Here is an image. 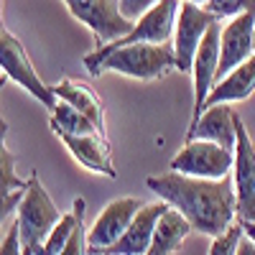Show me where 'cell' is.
<instances>
[{
	"mask_svg": "<svg viewBox=\"0 0 255 255\" xmlns=\"http://www.w3.org/2000/svg\"><path fill=\"white\" fill-rule=\"evenodd\" d=\"M49 125H51L54 133H69V135H92V133H100V135H105L84 113H79L77 108H72V105L61 102V100L56 102V108L51 110Z\"/></svg>",
	"mask_w": 255,
	"mask_h": 255,
	"instance_id": "21",
	"label": "cell"
},
{
	"mask_svg": "<svg viewBox=\"0 0 255 255\" xmlns=\"http://www.w3.org/2000/svg\"><path fill=\"white\" fill-rule=\"evenodd\" d=\"M0 255H23V248H20V235H18V225L15 222L8 227L3 243H0Z\"/></svg>",
	"mask_w": 255,
	"mask_h": 255,
	"instance_id": "26",
	"label": "cell"
},
{
	"mask_svg": "<svg viewBox=\"0 0 255 255\" xmlns=\"http://www.w3.org/2000/svg\"><path fill=\"white\" fill-rule=\"evenodd\" d=\"M59 220H61V209L49 197V191L44 189L41 179L36 174H31L26 179V191L20 197L18 212H15V225H18L23 255L44 253V243Z\"/></svg>",
	"mask_w": 255,
	"mask_h": 255,
	"instance_id": "3",
	"label": "cell"
},
{
	"mask_svg": "<svg viewBox=\"0 0 255 255\" xmlns=\"http://www.w3.org/2000/svg\"><path fill=\"white\" fill-rule=\"evenodd\" d=\"M168 207H171V204H166L163 199L151 202V204H143L138 209V215L133 217V222L128 225V230L120 235V240L105 255H148L156 222H158V217L163 215Z\"/></svg>",
	"mask_w": 255,
	"mask_h": 255,
	"instance_id": "13",
	"label": "cell"
},
{
	"mask_svg": "<svg viewBox=\"0 0 255 255\" xmlns=\"http://www.w3.org/2000/svg\"><path fill=\"white\" fill-rule=\"evenodd\" d=\"M84 215H87V202H84V197H77L74 204H72V212L61 215V220L56 222V227L49 232V238L44 243V253H41V255H59L64 250V245L72 240L74 230L84 220Z\"/></svg>",
	"mask_w": 255,
	"mask_h": 255,
	"instance_id": "20",
	"label": "cell"
},
{
	"mask_svg": "<svg viewBox=\"0 0 255 255\" xmlns=\"http://www.w3.org/2000/svg\"><path fill=\"white\" fill-rule=\"evenodd\" d=\"M145 186L158 199L179 209L202 235L217 238L238 222V199L235 186L225 179H194L176 171L153 174L145 179Z\"/></svg>",
	"mask_w": 255,
	"mask_h": 255,
	"instance_id": "1",
	"label": "cell"
},
{
	"mask_svg": "<svg viewBox=\"0 0 255 255\" xmlns=\"http://www.w3.org/2000/svg\"><path fill=\"white\" fill-rule=\"evenodd\" d=\"M143 207L140 199L135 197H120L113 199L108 207L100 212V217L95 220V225L87 230V248L90 255H105L128 230V225L133 222V217L138 215V209Z\"/></svg>",
	"mask_w": 255,
	"mask_h": 255,
	"instance_id": "10",
	"label": "cell"
},
{
	"mask_svg": "<svg viewBox=\"0 0 255 255\" xmlns=\"http://www.w3.org/2000/svg\"><path fill=\"white\" fill-rule=\"evenodd\" d=\"M235 118L238 113L230 105H209V108L199 115L197 123L189 125L186 130V140H212L222 148H235V138H238V128H235Z\"/></svg>",
	"mask_w": 255,
	"mask_h": 255,
	"instance_id": "15",
	"label": "cell"
},
{
	"mask_svg": "<svg viewBox=\"0 0 255 255\" xmlns=\"http://www.w3.org/2000/svg\"><path fill=\"white\" fill-rule=\"evenodd\" d=\"M0 72H3L8 79H13L15 84H20L36 102H41L44 108L54 110L56 108V95H54V87L38 77L36 67L28 59V51L26 46L20 44V38L13 36L10 31H5L0 36Z\"/></svg>",
	"mask_w": 255,
	"mask_h": 255,
	"instance_id": "4",
	"label": "cell"
},
{
	"mask_svg": "<svg viewBox=\"0 0 255 255\" xmlns=\"http://www.w3.org/2000/svg\"><path fill=\"white\" fill-rule=\"evenodd\" d=\"M158 3V0H118V5H120V13L128 18V20H135L145 13V10H151L153 5Z\"/></svg>",
	"mask_w": 255,
	"mask_h": 255,
	"instance_id": "25",
	"label": "cell"
},
{
	"mask_svg": "<svg viewBox=\"0 0 255 255\" xmlns=\"http://www.w3.org/2000/svg\"><path fill=\"white\" fill-rule=\"evenodd\" d=\"M59 255H90V248H87V227H84V220L77 225L72 240L64 245V250Z\"/></svg>",
	"mask_w": 255,
	"mask_h": 255,
	"instance_id": "24",
	"label": "cell"
},
{
	"mask_svg": "<svg viewBox=\"0 0 255 255\" xmlns=\"http://www.w3.org/2000/svg\"><path fill=\"white\" fill-rule=\"evenodd\" d=\"M82 61L92 77H100L105 72H115V74L130 77L138 82L163 79L168 72L176 69L174 46H168V44H130V46L113 49L108 54L92 51Z\"/></svg>",
	"mask_w": 255,
	"mask_h": 255,
	"instance_id": "2",
	"label": "cell"
},
{
	"mask_svg": "<svg viewBox=\"0 0 255 255\" xmlns=\"http://www.w3.org/2000/svg\"><path fill=\"white\" fill-rule=\"evenodd\" d=\"M232 161H235V151L212 140L194 138L186 140V145L171 158L168 168L194 179H225L232 174Z\"/></svg>",
	"mask_w": 255,
	"mask_h": 255,
	"instance_id": "5",
	"label": "cell"
},
{
	"mask_svg": "<svg viewBox=\"0 0 255 255\" xmlns=\"http://www.w3.org/2000/svg\"><path fill=\"white\" fill-rule=\"evenodd\" d=\"M217 23V18L212 15L204 5L199 3H184L176 15V28H174V56H176V69L179 72H191V61L197 56V49L207 31Z\"/></svg>",
	"mask_w": 255,
	"mask_h": 255,
	"instance_id": "9",
	"label": "cell"
},
{
	"mask_svg": "<svg viewBox=\"0 0 255 255\" xmlns=\"http://www.w3.org/2000/svg\"><path fill=\"white\" fill-rule=\"evenodd\" d=\"M8 28H5V23H3V0H0V36H3Z\"/></svg>",
	"mask_w": 255,
	"mask_h": 255,
	"instance_id": "29",
	"label": "cell"
},
{
	"mask_svg": "<svg viewBox=\"0 0 255 255\" xmlns=\"http://www.w3.org/2000/svg\"><path fill=\"white\" fill-rule=\"evenodd\" d=\"M235 161H232V186L238 199V222L255 220V143L248 133L243 118H235Z\"/></svg>",
	"mask_w": 255,
	"mask_h": 255,
	"instance_id": "8",
	"label": "cell"
},
{
	"mask_svg": "<svg viewBox=\"0 0 255 255\" xmlns=\"http://www.w3.org/2000/svg\"><path fill=\"white\" fill-rule=\"evenodd\" d=\"M191 230L194 227H191V222L181 215V212L174 209V207H168L158 217V222H156L148 255H174L184 245V240L189 238Z\"/></svg>",
	"mask_w": 255,
	"mask_h": 255,
	"instance_id": "18",
	"label": "cell"
},
{
	"mask_svg": "<svg viewBox=\"0 0 255 255\" xmlns=\"http://www.w3.org/2000/svg\"><path fill=\"white\" fill-rule=\"evenodd\" d=\"M253 26H255V13H240L235 18H230L227 26H222V31H220L217 82L255 54V49H253Z\"/></svg>",
	"mask_w": 255,
	"mask_h": 255,
	"instance_id": "12",
	"label": "cell"
},
{
	"mask_svg": "<svg viewBox=\"0 0 255 255\" xmlns=\"http://www.w3.org/2000/svg\"><path fill=\"white\" fill-rule=\"evenodd\" d=\"M243 225L235 222V225H230L222 235L217 238H212V245H209V255H238V245L243 240Z\"/></svg>",
	"mask_w": 255,
	"mask_h": 255,
	"instance_id": "23",
	"label": "cell"
},
{
	"mask_svg": "<svg viewBox=\"0 0 255 255\" xmlns=\"http://www.w3.org/2000/svg\"><path fill=\"white\" fill-rule=\"evenodd\" d=\"M217 67H220V20L207 31L197 56L191 61V79H194V102H191V123H197L204 113V105L217 84ZM189 123V125H191Z\"/></svg>",
	"mask_w": 255,
	"mask_h": 255,
	"instance_id": "11",
	"label": "cell"
},
{
	"mask_svg": "<svg viewBox=\"0 0 255 255\" xmlns=\"http://www.w3.org/2000/svg\"><path fill=\"white\" fill-rule=\"evenodd\" d=\"M255 92V54L243 61L240 67H235L230 74H225L215 90H212L204 110L209 105H232V102H245L250 95Z\"/></svg>",
	"mask_w": 255,
	"mask_h": 255,
	"instance_id": "16",
	"label": "cell"
},
{
	"mask_svg": "<svg viewBox=\"0 0 255 255\" xmlns=\"http://www.w3.org/2000/svg\"><path fill=\"white\" fill-rule=\"evenodd\" d=\"M179 8H181V0H158L151 10H145L135 20L133 28L125 36L110 41V44H105V46H97L95 51L108 54L113 49L130 46V44H168V38L174 36V28H176Z\"/></svg>",
	"mask_w": 255,
	"mask_h": 255,
	"instance_id": "6",
	"label": "cell"
},
{
	"mask_svg": "<svg viewBox=\"0 0 255 255\" xmlns=\"http://www.w3.org/2000/svg\"><path fill=\"white\" fill-rule=\"evenodd\" d=\"M5 84H8V77H5V74H0V92H3Z\"/></svg>",
	"mask_w": 255,
	"mask_h": 255,
	"instance_id": "30",
	"label": "cell"
},
{
	"mask_svg": "<svg viewBox=\"0 0 255 255\" xmlns=\"http://www.w3.org/2000/svg\"><path fill=\"white\" fill-rule=\"evenodd\" d=\"M8 123L0 118V209L8 215L10 209H18V202L26 191V181L15 174V156L5 145Z\"/></svg>",
	"mask_w": 255,
	"mask_h": 255,
	"instance_id": "19",
	"label": "cell"
},
{
	"mask_svg": "<svg viewBox=\"0 0 255 255\" xmlns=\"http://www.w3.org/2000/svg\"><path fill=\"white\" fill-rule=\"evenodd\" d=\"M243 225V232H245V238L255 243V220H248V222H240Z\"/></svg>",
	"mask_w": 255,
	"mask_h": 255,
	"instance_id": "28",
	"label": "cell"
},
{
	"mask_svg": "<svg viewBox=\"0 0 255 255\" xmlns=\"http://www.w3.org/2000/svg\"><path fill=\"white\" fill-rule=\"evenodd\" d=\"M184 3H199V5H204L207 0H184Z\"/></svg>",
	"mask_w": 255,
	"mask_h": 255,
	"instance_id": "31",
	"label": "cell"
},
{
	"mask_svg": "<svg viewBox=\"0 0 255 255\" xmlns=\"http://www.w3.org/2000/svg\"><path fill=\"white\" fill-rule=\"evenodd\" d=\"M64 148L72 153L77 163L84 168H90L95 174H102L108 179H115L118 171L113 166V153H110V143L105 135L92 133V135H69V133H56Z\"/></svg>",
	"mask_w": 255,
	"mask_h": 255,
	"instance_id": "14",
	"label": "cell"
},
{
	"mask_svg": "<svg viewBox=\"0 0 255 255\" xmlns=\"http://www.w3.org/2000/svg\"><path fill=\"white\" fill-rule=\"evenodd\" d=\"M64 5L79 23L95 33L97 46L110 44L133 28V20L120 13L118 0H64Z\"/></svg>",
	"mask_w": 255,
	"mask_h": 255,
	"instance_id": "7",
	"label": "cell"
},
{
	"mask_svg": "<svg viewBox=\"0 0 255 255\" xmlns=\"http://www.w3.org/2000/svg\"><path fill=\"white\" fill-rule=\"evenodd\" d=\"M238 255H255V243L243 235V240H240V245H238Z\"/></svg>",
	"mask_w": 255,
	"mask_h": 255,
	"instance_id": "27",
	"label": "cell"
},
{
	"mask_svg": "<svg viewBox=\"0 0 255 255\" xmlns=\"http://www.w3.org/2000/svg\"><path fill=\"white\" fill-rule=\"evenodd\" d=\"M54 95H56V100L67 102V105H72V108H77L79 113H84L105 133V105L87 82L64 77L54 87Z\"/></svg>",
	"mask_w": 255,
	"mask_h": 255,
	"instance_id": "17",
	"label": "cell"
},
{
	"mask_svg": "<svg viewBox=\"0 0 255 255\" xmlns=\"http://www.w3.org/2000/svg\"><path fill=\"white\" fill-rule=\"evenodd\" d=\"M3 217H5V215H3V209H0V225H3Z\"/></svg>",
	"mask_w": 255,
	"mask_h": 255,
	"instance_id": "33",
	"label": "cell"
},
{
	"mask_svg": "<svg viewBox=\"0 0 255 255\" xmlns=\"http://www.w3.org/2000/svg\"><path fill=\"white\" fill-rule=\"evenodd\" d=\"M204 8L217 20H222V18L230 20L240 13H255V0H207Z\"/></svg>",
	"mask_w": 255,
	"mask_h": 255,
	"instance_id": "22",
	"label": "cell"
},
{
	"mask_svg": "<svg viewBox=\"0 0 255 255\" xmlns=\"http://www.w3.org/2000/svg\"><path fill=\"white\" fill-rule=\"evenodd\" d=\"M253 49H255V26H253Z\"/></svg>",
	"mask_w": 255,
	"mask_h": 255,
	"instance_id": "32",
	"label": "cell"
}]
</instances>
